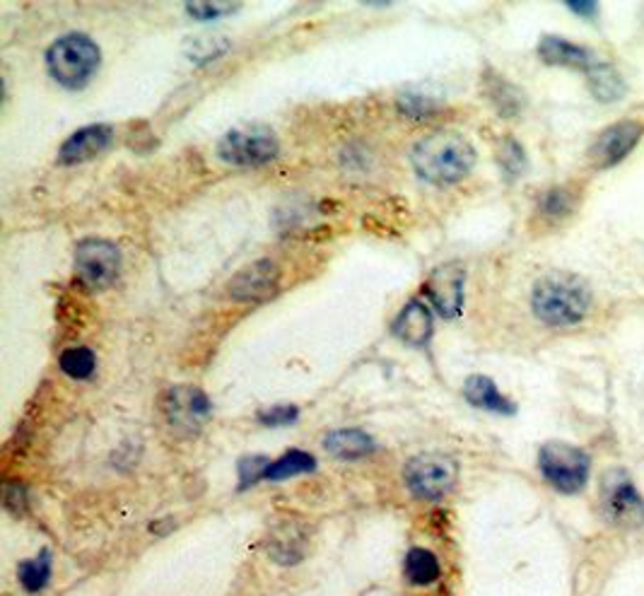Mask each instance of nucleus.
<instances>
[{"instance_id":"obj_27","label":"nucleus","mask_w":644,"mask_h":596,"mask_svg":"<svg viewBox=\"0 0 644 596\" xmlns=\"http://www.w3.org/2000/svg\"><path fill=\"white\" fill-rule=\"evenodd\" d=\"M500 162H502V170L510 174V177H519L524 174V167H526V155L522 150V145L514 143V141H507L500 150Z\"/></svg>"},{"instance_id":"obj_15","label":"nucleus","mask_w":644,"mask_h":596,"mask_svg":"<svg viewBox=\"0 0 644 596\" xmlns=\"http://www.w3.org/2000/svg\"><path fill=\"white\" fill-rule=\"evenodd\" d=\"M540 59L552 65H568V69H582L584 73L596 63L594 53L580 44L564 41L560 37H544L538 44Z\"/></svg>"},{"instance_id":"obj_19","label":"nucleus","mask_w":644,"mask_h":596,"mask_svg":"<svg viewBox=\"0 0 644 596\" xmlns=\"http://www.w3.org/2000/svg\"><path fill=\"white\" fill-rule=\"evenodd\" d=\"M405 577H409L417 587H425V584H433L439 580V560L433 550L425 548H411L409 556H405Z\"/></svg>"},{"instance_id":"obj_25","label":"nucleus","mask_w":644,"mask_h":596,"mask_svg":"<svg viewBox=\"0 0 644 596\" xmlns=\"http://www.w3.org/2000/svg\"><path fill=\"white\" fill-rule=\"evenodd\" d=\"M230 44L218 37H196L194 41H189V59L191 61H210L218 59L224 51H228Z\"/></svg>"},{"instance_id":"obj_4","label":"nucleus","mask_w":644,"mask_h":596,"mask_svg":"<svg viewBox=\"0 0 644 596\" xmlns=\"http://www.w3.org/2000/svg\"><path fill=\"white\" fill-rule=\"evenodd\" d=\"M405 486L421 500H445L457 488L459 466L457 461L445 454H417L403 471Z\"/></svg>"},{"instance_id":"obj_31","label":"nucleus","mask_w":644,"mask_h":596,"mask_svg":"<svg viewBox=\"0 0 644 596\" xmlns=\"http://www.w3.org/2000/svg\"><path fill=\"white\" fill-rule=\"evenodd\" d=\"M568 8H570V10H574V13H580V15H590V17H594V15H596V10H598V5H596V3H570Z\"/></svg>"},{"instance_id":"obj_14","label":"nucleus","mask_w":644,"mask_h":596,"mask_svg":"<svg viewBox=\"0 0 644 596\" xmlns=\"http://www.w3.org/2000/svg\"><path fill=\"white\" fill-rule=\"evenodd\" d=\"M393 333H397L405 345H427L429 336H433V312L427 309L425 302L411 300L409 305L401 309L399 319L393 321Z\"/></svg>"},{"instance_id":"obj_17","label":"nucleus","mask_w":644,"mask_h":596,"mask_svg":"<svg viewBox=\"0 0 644 596\" xmlns=\"http://www.w3.org/2000/svg\"><path fill=\"white\" fill-rule=\"evenodd\" d=\"M324 447L329 449V454L341 461L365 459L377 449L375 440L363 430H336L331 435H326Z\"/></svg>"},{"instance_id":"obj_9","label":"nucleus","mask_w":644,"mask_h":596,"mask_svg":"<svg viewBox=\"0 0 644 596\" xmlns=\"http://www.w3.org/2000/svg\"><path fill=\"white\" fill-rule=\"evenodd\" d=\"M165 415L177 430L196 433L208 421L210 401L206 393L196 387H174L165 397Z\"/></svg>"},{"instance_id":"obj_1","label":"nucleus","mask_w":644,"mask_h":596,"mask_svg":"<svg viewBox=\"0 0 644 596\" xmlns=\"http://www.w3.org/2000/svg\"><path fill=\"white\" fill-rule=\"evenodd\" d=\"M411 162L417 177L437 186L461 182L476 165V150L457 131H437L423 138L411 153Z\"/></svg>"},{"instance_id":"obj_11","label":"nucleus","mask_w":644,"mask_h":596,"mask_svg":"<svg viewBox=\"0 0 644 596\" xmlns=\"http://www.w3.org/2000/svg\"><path fill=\"white\" fill-rule=\"evenodd\" d=\"M644 129L637 121H618L608 126L592 145V157L598 167L618 165L640 143Z\"/></svg>"},{"instance_id":"obj_18","label":"nucleus","mask_w":644,"mask_h":596,"mask_svg":"<svg viewBox=\"0 0 644 596\" xmlns=\"http://www.w3.org/2000/svg\"><path fill=\"white\" fill-rule=\"evenodd\" d=\"M586 77H590L592 93L596 95V99H602V102H616V99H620L625 93L623 77H620V73L606 63L596 61L592 69L586 71Z\"/></svg>"},{"instance_id":"obj_8","label":"nucleus","mask_w":644,"mask_h":596,"mask_svg":"<svg viewBox=\"0 0 644 596\" xmlns=\"http://www.w3.org/2000/svg\"><path fill=\"white\" fill-rule=\"evenodd\" d=\"M75 271L93 290H105L121 271V254L107 240H85L75 250Z\"/></svg>"},{"instance_id":"obj_26","label":"nucleus","mask_w":644,"mask_h":596,"mask_svg":"<svg viewBox=\"0 0 644 596\" xmlns=\"http://www.w3.org/2000/svg\"><path fill=\"white\" fill-rule=\"evenodd\" d=\"M570 210H572V196L570 191L564 188H552L544 196V200H540V212L548 218H562L568 216Z\"/></svg>"},{"instance_id":"obj_16","label":"nucleus","mask_w":644,"mask_h":596,"mask_svg":"<svg viewBox=\"0 0 644 596\" xmlns=\"http://www.w3.org/2000/svg\"><path fill=\"white\" fill-rule=\"evenodd\" d=\"M463 397H466V401L473 403L476 409H485L493 413H514V403L507 397H502L500 389H497V385L490 377H483V375L469 377L466 385H463Z\"/></svg>"},{"instance_id":"obj_3","label":"nucleus","mask_w":644,"mask_h":596,"mask_svg":"<svg viewBox=\"0 0 644 596\" xmlns=\"http://www.w3.org/2000/svg\"><path fill=\"white\" fill-rule=\"evenodd\" d=\"M101 51L87 35H65L47 51V69L68 89L85 87L99 71Z\"/></svg>"},{"instance_id":"obj_21","label":"nucleus","mask_w":644,"mask_h":596,"mask_svg":"<svg viewBox=\"0 0 644 596\" xmlns=\"http://www.w3.org/2000/svg\"><path fill=\"white\" fill-rule=\"evenodd\" d=\"M397 107L403 117L427 119L442 109V102H439L437 95H429L427 89H405V93L399 95Z\"/></svg>"},{"instance_id":"obj_20","label":"nucleus","mask_w":644,"mask_h":596,"mask_svg":"<svg viewBox=\"0 0 644 596\" xmlns=\"http://www.w3.org/2000/svg\"><path fill=\"white\" fill-rule=\"evenodd\" d=\"M17 575H20V582H22V587H25V592H29V594L41 592L44 587H47L49 577H51V554L49 550H41V554L34 556L32 560L20 562Z\"/></svg>"},{"instance_id":"obj_24","label":"nucleus","mask_w":644,"mask_h":596,"mask_svg":"<svg viewBox=\"0 0 644 596\" xmlns=\"http://www.w3.org/2000/svg\"><path fill=\"white\" fill-rule=\"evenodd\" d=\"M488 93L502 117H514L517 111L522 109V97H519V93L510 83L500 81V77H495V81L488 85Z\"/></svg>"},{"instance_id":"obj_29","label":"nucleus","mask_w":644,"mask_h":596,"mask_svg":"<svg viewBox=\"0 0 644 596\" xmlns=\"http://www.w3.org/2000/svg\"><path fill=\"white\" fill-rule=\"evenodd\" d=\"M270 466V461L266 457H252V459H242L240 461V481L242 488H248L256 481H264L266 469Z\"/></svg>"},{"instance_id":"obj_2","label":"nucleus","mask_w":644,"mask_h":596,"mask_svg":"<svg viewBox=\"0 0 644 596\" xmlns=\"http://www.w3.org/2000/svg\"><path fill=\"white\" fill-rule=\"evenodd\" d=\"M590 285L580 276L564 271H550L538 278L534 295H531V307H534L536 317L556 329L580 324L590 312Z\"/></svg>"},{"instance_id":"obj_10","label":"nucleus","mask_w":644,"mask_h":596,"mask_svg":"<svg viewBox=\"0 0 644 596\" xmlns=\"http://www.w3.org/2000/svg\"><path fill=\"white\" fill-rule=\"evenodd\" d=\"M463 283H466V271L459 264H447L435 268L427 278L425 292L433 307L442 314L445 319H454L463 309Z\"/></svg>"},{"instance_id":"obj_22","label":"nucleus","mask_w":644,"mask_h":596,"mask_svg":"<svg viewBox=\"0 0 644 596\" xmlns=\"http://www.w3.org/2000/svg\"><path fill=\"white\" fill-rule=\"evenodd\" d=\"M316 469V461L312 454L304 452H288L285 457H280L276 461H270V466L266 469L264 481H282V478H292L300 474H309V471Z\"/></svg>"},{"instance_id":"obj_13","label":"nucleus","mask_w":644,"mask_h":596,"mask_svg":"<svg viewBox=\"0 0 644 596\" xmlns=\"http://www.w3.org/2000/svg\"><path fill=\"white\" fill-rule=\"evenodd\" d=\"M111 141H114V129L111 126H87L75 131L71 138L63 143V148L59 153V162L61 165H81L93 160V157L105 153Z\"/></svg>"},{"instance_id":"obj_12","label":"nucleus","mask_w":644,"mask_h":596,"mask_svg":"<svg viewBox=\"0 0 644 596\" xmlns=\"http://www.w3.org/2000/svg\"><path fill=\"white\" fill-rule=\"evenodd\" d=\"M280 271L274 261H256L236 273L230 283V295L240 302H262L278 290Z\"/></svg>"},{"instance_id":"obj_23","label":"nucleus","mask_w":644,"mask_h":596,"mask_svg":"<svg viewBox=\"0 0 644 596\" xmlns=\"http://www.w3.org/2000/svg\"><path fill=\"white\" fill-rule=\"evenodd\" d=\"M97 367L95 353L89 348H68V351L61 355V369L73 379H89Z\"/></svg>"},{"instance_id":"obj_28","label":"nucleus","mask_w":644,"mask_h":596,"mask_svg":"<svg viewBox=\"0 0 644 596\" xmlns=\"http://www.w3.org/2000/svg\"><path fill=\"white\" fill-rule=\"evenodd\" d=\"M240 3H189L186 13L196 20H218L240 10Z\"/></svg>"},{"instance_id":"obj_6","label":"nucleus","mask_w":644,"mask_h":596,"mask_svg":"<svg viewBox=\"0 0 644 596\" xmlns=\"http://www.w3.org/2000/svg\"><path fill=\"white\" fill-rule=\"evenodd\" d=\"M280 153L276 133L266 126H246L224 133L218 143V157L232 167H264Z\"/></svg>"},{"instance_id":"obj_5","label":"nucleus","mask_w":644,"mask_h":596,"mask_svg":"<svg viewBox=\"0 0 644 596\" xmlns=\"http://www.w3.org/2000/svg\"><path fill=\"white\" fill-rule=\"evenodd\" d=\"M538 466L550 486L564 495L580 492L590 478V457L584 454V449L568 442H548L540 447Z\"/></svg>"},{"instance_id":"obj_30","label":"nucleus","mask_w":644,"mask_h":596,"mask_svg":"<svg viewBox=\"0 0 644 596\" xmlns=\"http://www.w3.org/2000/svg\"><path fill=\"white\" fill-rule=\"evenodd\" d=\"M297 418H300V411L295 406H270V409L258 413V421H262L264 425H274V427L292 425Z\"/></svg>"},{"instance_id":"obj_7","label":"nucleus","mask_w":644,"mask_h":596,"mask_svg":"<svg viewBox=\"0 0 644 596\" xmlns=\"http://www.w3.org/2000/svg\"><path fill=\"white\" fill-rule=\"evenodd\" d=\"M602 512L608 522L623 528L644 524V498L623 469H611L604 476Z\"/></svg>"}]
</instances>
